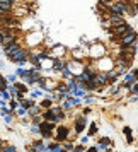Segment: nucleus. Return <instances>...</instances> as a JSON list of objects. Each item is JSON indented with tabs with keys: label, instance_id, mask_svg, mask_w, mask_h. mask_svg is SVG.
Returning a JSON list of instances; mask_svg holds the SVG:
<instances>
[{
	"label": "nucleus",
	"instance_id": "1",
	"mask_svg": "<svg viewBox=\"0 0 138 152\" xmlns=\"http://www.w3.org/2000/svg\"><path fill=\"white\" fill-rule=\"evenodd\" d=\"M118 41H119V45H121V46H133V45H135V41H137V33H135V31H128V33H126V34H123L119 39H118Z\"/></svg>",
	"mask_w": 138,
	"mask_h": 152
},
{
	"label": "nucleus",
	"instance_id": "2",
	"mask_svg": "<svg viewBox=\"0 0 138 152\" xmlns=\"http://www.w3.org/2000/svg\"><path fill=\"white\" fill-rule=\"evenodd\" d=\"M10 9H12V2L10 0H0V15L2 17L7 14Z\"/></svg>",
	"mask_w": 138,
	"mask_h": 152
},
{
	"label": "nucleus",
	"instance_id": "3",
	"mask_svg": "<svg viewBox=\"0 0 138 152\" xmlns=\"http://www.w3.org/2000/svg\"><path fill=\"white\" fill-rule=\"evenodd\" d=\"M92 80L96 82V86H104V84H107V75L106 74H97V75H94Z\"/></svg>",
	"mask_w": 138,
	"mask_h": 152
},
{
	"label": "nucleus",
	"instance_id": "4",
	"mask_svg": "<svg viewBox=\"0 0 138 152\" xmlns=\"http://www.w3.org/2000/svg\"><path fill=\"white\" fill-rule=\"evenodd\" d=\"M19 43L15 41V43H10V45H7V46H5V53H7V55H14L15 51H19Z\"/></svg>",
	"mask_w": 138,
	"mask_h": 152
},
{
	"label": "nucleus",
	"instance_id": "5",
	"mask_svg": "<svg viewBox=\"0 0 138 152\" xmlns=\"http://www.w3.org/2000/svg\"><path fill=\"white\" fill-rule=\"evenodd\" d=\"M67 133H68V130H67V128H60V130H58V140H65V137H67Z\"/></svg>",
	"mask_w": 138,
	"mask_h": 152
},
{
	"label": "nucleus",
	"instance_id": "6",
	"mask_svg": "<svg viewBox=\"0 0 138 152\" xmlns=\"http://www.w3.org/2000/svg\"><path fill=\"white\" fill-rule=\"evenodd\" d=\"M24 55H26V53H24L22 50H19V51H15L14 55H10V56H12V60H15V62H17V60H21V58H22Z\"/></svg>",
	"mask_w": 138,
	"mask_h": 152
},
{
	"label": "nucleus",
	"instance_id": "7",
	"mask_svg": "<svg viewBox=\"0 0 138 152\" xmlns=\"http://www.w3.org/2000/svg\"><path fill=\"white\" fill-rule=\"evenodd\" d=\"M0 152H15V149L12 147V145H5V147L0 149Z\"/></svg>",
	"mask_w": 138,
	"mask_h": 152
},
{
	"label": "nucleus",
	"instance_id": "8",
	"mask_svg": "<svg viewBox=\"0 0 138 152\" xmlns=\"http://www.w3.org/2000/svg\"><path fill=\"white\" fill-rule=\"evenodd\" d=\"M89 152H96V149H90V151Z\"/></svg>",
	"mask_w": 138,
	"mask_h": 152
}]
</instances>
